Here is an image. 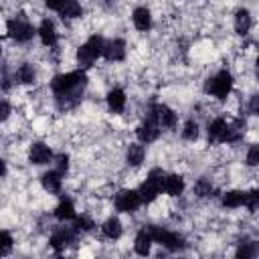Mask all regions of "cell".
Masks as SVG:
<instances>
[{"label":"cell","mask_w":259,"mask_h":259,"mask_svg":"<svg viewBox=\"0 0 259 259\" xmlns=\"http://www.w3.org/2000/svg\"><path fill=\"white\" fill-rule=\"evenodd\" d=\"M26 158L30 164L34 166H42V164H49L53 160V150L49 144L45 142H32L28 146V152H26Z\"/></svg>","instance_id":"cell-8"},{"label":"cell","mask_w":259,"mask_h":259,"mask_svg":"<svg viewBox=\"0 0 259 259\" xmlns=\"http://www.w3.org/2000/svg\"><path fill=\"white\" fill-rule=\"evenodd\" d=\"M192 192L198 198H210L214 194V186H212V182L208 178H198L194 182V186H192Z\"/></svg>","instance_id":"cell-25"},{"label":"cell","mask_w":259,"mask_h":259,"mask_svg":"<svg viewBox=\"0 0 259 259\" xmlns=\"http://www.w3.org/2000/svg\"><path fill=\"white\" fill-rule=\"evenodd\" d=\"M6 32L14 42H28L36 34L34 24L24 14H16L6 22Z\"/></svg>","instance_id":"cell-2"},{"label":"cell","mask_w":259,"mask_h":259,"mask_svg":"<svg viewBox=\"0 0 259 259\" xmlns=\"http://www.w3.org/2000/svg\"><path fill=\"white\" fill-rule=\"evenodd\" d=\"M63 4H65V0H45V6L49 10H55V12H59Z\"/></svg>","instance_id":"cell-34"},{"label":"cell","mask_w":259,"mask_h":259,"mask_svg":"<svg viewBox=\"0 0 259 259\" xmlns=\"http://www.w3.org/2000/svg\"><path fill=\"white\" fill-rule=\"evenodd\" d=\"M59 16L63 20H77L83 16V6L79 0H65V4L59 10Z\"/></svg>","instance_id":"cell-21"},{"label":"cell","mask_w":259,"mask_h":259,"mask_svg":"<svg viewBox=\"0 0 259 259\" xmlns=\"http://www.w3.org/2000/svg\"><path fill=\"white\" fill-rule=\"evenodd\" d=\"M146 160V148L142 142H132L125 148V164L130 168H140L142 162Z\"/></svg>","instance_id":"cell-16"},{"label":"cell","mask_w":259,"mask_h":259,"mask_svg":"<svg viewBox=\"0 0 259 259\" xmlns=\"http://www.w3.org/2000/svg\"><path fill=\"white\" fill-rule=\"evenodd\" d=\"M63 176H65V174H61L57 168H55V170H49V172H45V174L40 176V184H42V188H45L49 194H59L61 188H63Z\"/></svg>","instance_id":"cell-17"},{"label":"cell","mask_w":259,"mask_h":259,"mask_svg":"<svg viewBox=\"0 0 259 259\" xmlns=\"http://www.w3.org/2000/svg\"><path fill=\"white\" fill-rule=\"evenodd\" d=\"M36 34L40 38V45L47 47V49H55L57 42H59V30L55 26V22L51 18H42L38 28H36Z\"/></svg>","instance_id":"cell-9"},{"label":"cell","mask_w":259,"mask_h":259,"mask_svg":"<svg viewBox=\"0 0 259 259\" xmlns=\"http://www.w3.org/2000/svg\"><path fill=\"white\" fill-rule=\"evenodd\" d=\"M77 233H79V231H77L75 227H59V229L51 235L49 245H51L55 251H65L71 243H75Z\"/></svg>","instance_id":"cell-7"},{"label":"cell","mask_w":259,"mask_h":259,"mask_svg":"<svg viewBox=\"0 0 259 259\" xmlns=\"http://www.w3.org/2000/svg\"><path fill=\"white\" fill-rule=\"evenodd\" d=\"M152 245H154V237H152L150 227L140 229V233H138L136 239H134V251H136L138 255H148L150 249H152Z\"/></svg>","instance_id":"cell-18"},{"label":"cell","mask_w":259,"mask_h":259,"mask_svg":"<svg viewBox=\"0 0 259 259\" xmlns=\"http://www.w3.org/2000/svg\"><path fill=\"white\" fill-rule=\"evenodd\" d=\"M132 22H134V28H136V30H140V32H148V30L152 28V22H154V18H152V10L146 8V6H138V8H134V12H132Z\"/></svg>","instance_id":"cell-14"},{"label":"cell","mask_w":259,"mask_h":259,"mask_svg":"<svg viewBox=\"0 0 259 259\" xmlns=\"http://www.w3.org/2000/svg\"><path fill=\"white\" fill-rule=\"evenodd\" d=\"M253 71H255V79L259 81V57H255V65H253Z\"/></svg>","instance_id":"cell-36"},{"label":"cell","mask_w":259,"mask_h":259,"mask_svg":"<svg viewBox=\"0 0 259 259\" xmlns=\"http://www.w3.org/2000/svg\"><path fill=\"white\" fill-rule=\"evenodd\" d=\"M245 164H247L249 168H257V166H259V144H251V146L247 148Z\"/></svg>","instance_id":"cell-28"},{"label":"cell","mask_w":259,"mask_h":259,"mask_svg":"<svg viewBox=\"0 0 259 259\" xmlns=\"http://www.w3.org/2000/svg\"><path fill=\"white\" fill-rule=\"evenodd\" d=\"M127 55V45L123 38H111L105 42V51H103V57L107 63H121Z\"/></svg>","instance_id":"cell-11"},{"label":"cell","mask_w":259,"mask_h":259,"mask_svg":"<svg viewBox=\"0 0 259 259\" xmlns=\"http://www.w3.org/2000/svg\"><path fill=\"white\" fill-rule=\"evenodd\" d=\"M121 233H123V227H121V221H119L117 217H109V219L103 221V225H101V235H103L105 239L117 241V239L121 237Z\"/></svg>","instance_id":"cell-20"},{"label":"cell","mask_w":259,"mask_h":259,"mask_svg":"<svg viewBox=\"0 0 259 259\" xmlns=\"http://www.w3.org/2000/svg\"><path fill=\"white\" fill-rule=\"evenodd\" d=\"M221 200H223V206H227V208H241L247 202V192L245 190H227Z\"/></svg>","instance_id":"cell-24"},{"label":"cell","mask_w":259,"mask_h":259,"mask_svg":"<svg viewBox=\"0 0 259 259\" xmlns=\"http://www.w3.org/2000/svg\"><path fill=\"white\" fill-rule=\"evenodd\" d=\"M198 136H200L198 123H196L194 119H188V121L182 125V140H186V142H196Z\"/></svg>","instance_id":"cell-26"},{"label":"cell","mask_w":259,"mask_h":259,"mask_svg":"<svg viewBox=\"0 0 259 259\" xmlns=\"http://www.w3.org/2000/svg\"><path fill=\"white\" fill-rule=\"evenodd\" d=\"M53 214H55V219H59V221H75V217H77V210H75V204H73V200L63 196V198L59 200V204L55 206Z\"/></svg>","instance_id":"cell-19"},{"label":"cell","mask_w":259,"mask_h":259,"mask_svg":"<svg viewBox=\"0 0 259 259\" xmlns=\"http://www.w3.org/2000/svg\"><path fill=\"white\" fill-rule=\"evenodd\" d=\"M227 127H229V119L219 115V117H212L206 125V138L208 142L212 144H225V136H227Z\"/></svg>","instance_id":"cell-10"},{"label":"cell","mask_w":259,"mask_h":259,"mask_svg":"<svg viewBox=\"0 0 259 259\" xmlns=\"http://www.w3.org/2000/svg\"><path fill=\"white\" fill-rule=\"evenodd\" d=\"M233 87H235V77L231 71L227 69H221L217 71L214 75H210L204 83V93L219 99V101H225L233 95Z\"/></svg>","instance_id":"cell-1"},{"label":"cell","mask_w":259,"mask_h":259,"mask_svg":"<svg viewBox=\"0 0 259 259\" xmlns=\"http://www.w3.org/2000/svg\"><path fill=\"white\" fill-rule=\"evenodd\" d=\"M186 184H184V178L176 172L172 174H164V180H162V192L168 194V196H180L184 192Z\"/></svg>","instance_id":"cell-13"},{"label":"cell","mask_w":259,"mask_h":259,"mask_svg":"<svg viewBox=\"0 0 259 259\" xmlns=\"http://www.w3.org/2000/svg\"><path fill=\"white\" fill-rule=\"evenodd\" d=\"M142 204H144V200L140 196V190L123 188V190L115 192V196H113V206L119 212H136Z\"/></svg>","instance_id":"cell-4"},{"label":"cell","mask_w":259,"mask_h":259,"mask_svg":"<svg viewBox=\"0 0 259 259\" xmlns=\"http://www.w3.org/2000/svg\"><path fill=\"white\" fill-rule=\"evenodd\" d=\"M0 253L2 255H6L10 249H12V245H14V239H12V235L8 233V231H2V235H0Z\"/></svg>","instance_id":"cell-31"},{"label":"cell","mask_w":259,"mask_h":259,"mask_svg":"<svg viewBox=\"0 0 259 259\" xmlns=\"http://www.w3.org/2000/svg\"><path fill=\"white\" fill-rule=\"evenodd\" d=\"M247 109L251 115H259V93L251 95L249 97V103H247Z\"/></svg>","instance_id":"cell-33"},{"label":"cell","mask_w":259,"mask_h":259,"mask_svg":"<svg viewBox=\"0 0 259 259\" xmlns=\"http://www.w3.org/2000/svg\"><path fill=\"white\" fill-rule=\"evenodd\" d=\"M257 253H259V247H257V243H253V241L241 243L239 249H237V257H255Z\"/></svg>","instance_id":"cell-29"},{"label":"cell","mask_w":259,"mask_h":259,"mask_svg":"<svg viewBox=\"0 0 259 259\" xmlns=\"http://www.w3.org/2000/svg\"><path fill=\"white\" fill-rule=\"evenodd\" d=\"M251 26H253L251 12L247 8H237L235 10V16H233V28H235V32L241 34V36H245L251 30Z\"/></svg>","instance_id":"cell-15"},{"label":"cell","mask_w":259,"mask_h":259,"mask_svg":"<svg viewBox=\"0 0 259 259\" xmlns=\"http://www.w3.org/2000/svg\"><path fill=\"white\" fill-rule=\"evenodd\" d=\"M245 206H247L249 210H259V188H253V190L247 192V202H245Z\"/></svg>","instance_id":"cell-30"},{"label":"cell","mask_w":259,"mask_h":259,"mask_svg":"<svg viewBox=\"0 0 259 259\" xmlns=\"http://www.w3.org/2000/svg\"><path fill=\"white\" fill-rule=\"evenodd\" d=\"M73 227H75L79 233H89V231H93V227H95V221H93L89 214H81V217H75V223H73Z\"/></svg>","instance_id":"cell-27"},{"label":"cell","mask_w":259,"mask_h":259,"mask_svg":"<svg viewBox=\"0 0 259 259\" xmlns=\"http://www.w3.org/2000/svg\"><path fill=\"white\" fill-rule=\"evenodd\" d=\"M105 105H107V109H109L113 115L123 113V109H125V105H127V95H125V91H123L121 87H111V89L107 91V95H105Z\"/></svg>","instance_id":"cell-12"},{"label":"cell","mask_w":259,"mask_h":259,"mask_svg":"<svg viewBox=\"0 0 259 259\" xmlns=\"http://www.w3.org/2000/svg\"><path fill=\"white\" fill-rule=\"evenodd\" d=\"M55 162H57L55 168H57L61 174H65V172L69 170V156H67V154H59V156L55 158Z\"/></svg>","instance_id":"cell-32"},{"label":"cell","mask_w":259,"mask_h":259,"mask_svg":"<svg viewBox=\"0 0 259 259\" xmlns=\"http://www.w3.org/2000/svg\"><path fill=\"white\" fill-rule=\"evenodd\" d=\"M160 132H162L160 123L156 121V117H154L152 111L148 109V115H146L144 121L136 127V136H138V140H140L142 144H152V142H156V140L160 138Z\"/></svg>","instance_id":"cell-5"},{"label":"cell","mask_w":259,"mask_h":259,"mask_svg":"<svg viewBox=\"0 0 259 259\" xmlns=\"http://www.w3.org/2000/svg\"><path fill=\"white\" fill-rule=\"evenodd\" d=\"M75 59H77V65L81 67V69H89L99 57L95 55V51L87 45V42H83L79 49H77V55H75Z\"/></svg>","instance_id":"cell-22"},{"label":"cell","mask_w":259,"mask_h":259,"mask_svg":"<svg viewBox=\"0 0 259 259\" xmlns=\"http://www.w3.org/2000/svg\"><path fill=\"white\" fill-rule=\"evenodd\" d=\"M14 79L20 83V85H32L36 81V69L32 63H22L18 65L16 73H14Z\"/></svg>","instance_id":"cell-23"},{"label":"cell","mask_w":259,"mask_h":259,"mask_svg":"<svg viewBox=\"0 0 259 259\" xmlns=\"http://www.w3.org/2000/svg\"><path fill=\"white\" fill-rule=\"evenodd\" d=\"M150 111L156 117V121L160 123V127H164V130H174L176 127L178 113L172 107H168L166 103H154V105H150Z\"/></svg>","instance_id":"cell-6"},{"label":"cell","mask_w":259,"mask_h":259,"mask_svg":"<svg viewBox=\"0 0 259 259\" xmlns=\"http://www.w3.org/2000/svg\"><path fill=\"white\" fill-rule=\"evenodd\" d=\"M10 117V103L8 99H2V121H6Z\"/></svg>","instance_id":"cell-35"},{"label":"cell","mask_w":259,"mask_h":259,"mask_svg":"<svg viewBox=\"0 0 259 259\" xmlns=\"http://www.w3.org/2000/svg\"><path fill=\"white\" fill-rule=\"evenodd\" d=\"M162 180H164V170L162 168H152L148 174H146V180L140 184V196L146 204L154 202L160 192H162Z\"/></svg>","instance_id":"cell-3"}]
</instances>
